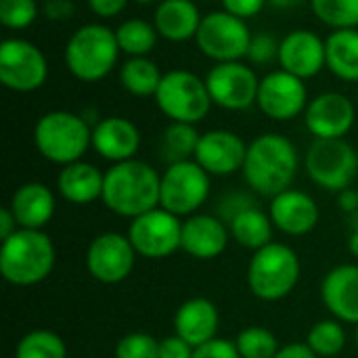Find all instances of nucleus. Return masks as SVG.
I'll return each mask as SVG.
<instances>
[{"label": "nucleus", "mask_w": 358, "mask_h": 358, "mask_svg": "<svg viewBox=\"0 0 358 358\" xmlns=\"http://www.w3.org/2000/svg\"><path fill=\"white\" fill-rule=\"evenodd\" d=\"M325 59L338 80L358 84V29H334L325 38Z\"/></svg>", "instance_id": "nucleus-27"}, {"label": "nucleus", "mask_w": 358, "mask_h": 358, "mask_svg": "<svg viewBox=\"0 0 358 358\" xmlns=\"http://www.w3.org/2000/svg\"><path fill=\"white\" fill-rule=\"evenodd\" d=\"M222 2V10L248 21L256 15L262 13V8L268 4L266 0H220Z\"/></svg>", "instance_id": "nucleus-40"}, {"label": "nucleus", "mask_w": 358, "mask_h": 358, "mask_svg": "<svg viewBox=\"0 0 358 358\" xmlns=\"http://www.w3.org/2000/svg\"><path fill=\"white\" fill-rule=\"evenodd\" d=\"M231 231L227 224L210 214H195L182 222L180 250L197 260L218 258L229 245Z\"/></svg>", "instance_id": "nucleus-21"}, {"label": "nucleus", "mask_w": 358, "mask_h": 358, "mask_svg": "<svg viewBox=\"0 0 358 358\" xmlns=\"http://www.w3.org/2000/svg\"><path fill=\"white\" fill-rule=\"evenodd\" d=\"M193 346H189L176 334L159 340V358H193Z\"/></svg>", "instance_id": "nucleus-41"}, {"label": "nucleus", "mask_w": 358, "mask_h": 358, "mask_svg": "<svg viewBox=\"0 0 358 358\" xmlns=\"http://www.w3.org/2000/svg\"><path fill=\"white\" fill-rule=\"evenodd\" d=\"M201 134L197 132L195 124H182V122H172L164 134H162V143H159V155L162 159L170 166V164H178V162H187L195 157L197 145H199Z\"/></svg>", "instance_id": "nucleus-30"}, {"label": "nucleus", "mask_w": 358, "mask_h": 358, "mask_svg": "<svg viewBox=\"0 0 358 358\" xmlns=\"http://www.w3.org/2000/svg\"><path fill=\"white\" fill-rule=\"evenodd\" d=\"M17 231H19V224H17V220H15L10 208H8V206L2 208V210H0V239L4 241V239H8V237H10L13 233H17Z\"/></svg>", "instance_id": "nucleus-45"}, {"label": "nucleus", "mask_w": 358, "mask_h": 358, "mask_svg": "<svg viewBox=\"0 0 358 358\" xmlns=\"http://www.w3.org/2000/svg\"><path fill=\"white\" fill-rule=\"evenodd\" d=\"M273 220L268 214H264L260 208L252 206L245 208L243 212H239L231 222H229V231L233 235V239L248 250H262L264 245L273 243Z\"/></svg>", "instance_id": "nucleus-28"}, {"label": "nucleus", "mask_w": 358, "mask_h": 358, "mask_svg": "<svg viewBox=\"0 0 358 358\" xmlns=\"http://www.w3.org/2000/svg\"><path fill=\"white\" fill-rule=\"evenodd\" d=\"M357 122L355 103L336 90L310 99L304 111V124L315 138H346Z\"/></svg>", "instance_id": "nucleus-16"}, {"label": "nucleus", "mask_w": 358, "mask_h": 358, "mask_svg": "<svg viewBox=\"0 0 358 358\" xmlns=\"http://www.w3.org/2000/svg\"><path fill=\"white\" fill-rule=\"evenodd\" d=\"M115 38H117L120 50L126 52L128 57H147L155 48L159 34L151 21L132 17L117 25Z\"/></svg>", "instance_id": "nucleus-31"}, {"label": "nucleus", "mask_w": 358, "mask_h": 358, "mask_svg": "<svg viewBox=\"0 0 358 358\" xmlns=\"http://www.w3.org/2000/svg\"><path fill=\"white\" fill-rule=\"evenodd\" d=\"M92 149L107 162L134 159L141 149V130L122 115H109L92 126Z\"/></svg>", "instance_id": "nucleus-19"}, {"label": "nucleus", "mask_w": 358, "mask_h": 358, "mask_svg": "<svg viewBox=\"0 0 358 358\" xmlns=\"http://www.w3.org/2000/svg\"><path fill=\"white\" fill-rule=\"evenodd\" d=\"M268 216L275 229L281 233L289 237H302L315 231L319 224V206L308 193L287 189L273 197Z\"/></svg>", "instance_id": "nucleus-20"}, {"label": "nucleus", "mask_w": 358, "mask_h": 358, "mask_svg": "<svg viewBox=\"0 0 358 358\" xmlns=\"http://www.w3.org/2000/svg\"><path fill=\"white\" fill-rule=\"evenodd\" d=\"M210 189V174L195 159L170 164L162 174L159 208L174 216H191L206 203Z\"/></svg>", "instance_id": "nucleus-10"}, {"label": "nucleus", "mask_w": 358, "mask_h": 358, "mask_svg": "<svg viewBox=\"0 0 358 358\" xmlns=\"http://www.w3.org/2000/svg\"><path fill=\"white\" fill-rule=\"evenodd\" d=\"M348 252L358 258V231H352V235L348 237Z\"/></svg>", "instance_id": "nucleus-48"}, {"label": "nucleus", "mask_w": 358, "mask_h": 358, "mask_svg": "<svg viewBox=\"0 0 358 358\" xmlns=\"http://www.w3.org/2000/svg\"><path fill=\"white\" fill-rule=\"evenodd\" d=\"M252 38L248 21L227 10H212L203 15L195 42L197 48L214 63H231L248 57Z\"/></svg>", "instance_id": "nucleus-9"}, {"label": "nucleus", "mask_w": 358, "mask_h": 358, "mask_svg": "<svg viewBox=\"0 0 358 358\" xmlns=\"http://www.w3.org/2000/svg\"><path fill=\"white\" fill-rule=\"evenodd\" d=\"M313 15L331 29H358V0H308Z\"/></svg>", "instance_id": "nucleus-32"}, {"label": "nucleus", "mask_w": 358, "mask_h": 358, "mask_svg": "<svg viewBox=\"0 0 358 358\" xmlns=\"http://www.w3.org/2000/svg\"><path fill=\"white\" fill-rule=\"evenodd\" d=\"M248 155L245 141L231 130L203 132L195 151V162L212 176H229L243 170Z\"/></svg>", "instance_id": "nucleus-18"}, {"label": "nucleus", "mask_w": 358, "mask_h": 358, "mask_svg": "<svg viewBox=\"0 0 358 358\" xmlns=\"http://www.w3.org/2000/svg\"><path fill=\"white\" fill-rule=\"evenodd\" d=\"M136 256L138 254L132 248L128 235L103 233L90 241L86 252V266L92 279L105 285H113L130 277Z\"/></svg>", "instance_id": "nucleus-15"}, {"label": "nucleus", "mask_w": 358, "mask_h": 358, "mask_svg": "<svg viewBox=\"0 0 358 358\" xmlns=\"http://www.w3.org/2000/svg\"><path fill=\"white\" fill-rule=\"evenodd\" d=\"M300 155L296 145L277 132L260 134L248 145L243 178L252 191L264 197H275L287 189L298 174Z\"/></svg>", "instance_id": "nucleus-1"}, {"label": "nucleus", "mask_w": 358, "mask_h": 358, "mask_svg": "<svg viewBox=\"0 0 358 358\" xmlns=\"http://www.w3.org/2000/svg\"><path fill=\"white\" fill-rule=\"evenodd\" d=\"M355 338H357V346H358V325H357V336H355Z\"/></svg>", "instance_id": "nucleus-50"}, {"label": "nucleus", "mask_w": 358, "mask_h": 358, "mask_svg": "<svg viewBox=\"0 0 358 358\" xmlns=\"http://www.w3.org/2000/svg\"><path fill=\"white\" fill-rule=\"evenodd\" d=\"M308 103V88L304 80L283 69L268 71L260 78L256 105L268 120L292 122L306 111Z\"/></svg>", "instance_id": "nucleus-14"}, {"label": "nucleus", "mask_w": 358, "mask_h": 358, "mask_svg": "<svg viewBox=\"0 0 358 358\" xmlns=\"http://www.w3.org/2000/svg\"><path fill=\"white\" fill-rule=\"evenodd\" d=\"M120 52L115 29L103 23H86L67 40L63 59L76 80L92 84L105 80L115 69Z\"/></svg>", "instance_id": "nucleus-4"}, {"label": "nucleus", "mask_w": 358, "mask_h": 358, "mask_svg": "<svg viewBox=\"0 0 358 358\" xmlns=\"http://www.w3.org/2000/svg\"><path fill=\"white\" fill-rule=\"evenodd\" d=\"M162 174L141 159L113 164L105 172L103 203L109 212L124 218H138L159 208Z\"/></svg>", "instance_id": "nucleus-2"}, {"label": "nucleus", "mask_w": 358, "mask_h": 358, "mask_svg": "<svg viewBox=\"0 0 358 358\" xmlns=\"http://www.w3.org/2000/svg\"><path fill=\"white\" fill-rule=\"evenodd\" d=\"M86 2H88V8L96 17H101V19H113L115 15H120L126 8V4L130 0H86Z\"/></svg>", "instance_id": "nucleus-43"}, {"label": "nucleus", "mask_w": 358, "mask_h": 358, "mask_svg": "<svg viewBox=\"0 0 358 358\" xmlns=\"http://www.w3.org/2000/svg\"><path fill=\"white\" fill-rule=\"evenodd\" d=\"M8 208H10L19 229L42 231L55 216L57 201H55L52 191L46 185L25 182L13 193Z\"/></svg>", "instance_id": "nucleus-24"}, {"label": "nucleus", "mask_w": 358, "mask_h": 358, "mask_svg": "<svg viewBox=\"0 0 358 358\" xmlns=\"http://www.w3.org/2000/svg\"><path fill=\"white\" fill-rule=\"evenodd\" d=\"M73 13H76L73 0H46V2L42 4V15H44L48 21L61 23V21L71 19Z\"/></svg>", "instance_id": "nucleus-42"}, {"label": "nucleus", "mask_w": 358, "mask_h": 358, "mask_svg": "<svg viewBox=\"0 0 358 358\" xmlns=\"http://www.w3.org/2000/svg\"><path fill=\"white\" fill-rule=\"evenodd\" d=\"M115 358H159V340L149 334H128L117 342Z\"/></svg>", "instance_id": "nucleus-37"}, {"label": "nucleus", "mask_w": 358, "mask_h": 358, "mask_svg": "<svg viewBox=\"0 0 358 358\" xmlns=\"http://www.w3.org/2000/svg\"><path fill=\"white\" fill-rule=\"evenodd\" d=\"M105 174L88 164V162H73L61 168L57 176V189L63 199L76 206H88L103 197Z\"/></svg>", "instance_id": "nucleus-26"}, {"label": "nucleus", "mask_w": 358, "mask_h": 358, "mask_svg": "<svg viewBox=\"0 0 358 358\" xmlns=\"http://www.w3.org/2000/svg\"><path fill=\"white\" fill-rule=\"evenodd\" d=\"M34 145L44 159L67 166L80 162L88 147H92V128L84 115L55 109L36 122Z\"/></svg>", "instance_id": "nucleus-5"}, {"label": "nucleus", "mask_w": 358, "mask_h": 358, "mask_svg": "<svg viewBox=\"0 0 358 358\" xmlns=\"http://www.w3.org/2000/svg\"><path fill=\"white\" fill-rule=\"evenodd\" d=\"M323 304L342 323L358 325V266L340 264L331 268L321 285Z\"/></svg>", "instance_id": "nucleus-22"}, {"label": "nucleus", "mask_w": 358, "mask_h": 358, "mask_svg": "<svg viewBox=\"0 0 358 358\" xmlns=\"http://www.w3.org/2000/svg\"><path fill=\"white\" fill-rule=\"evenodd\" d=\"M306 344L319 358H329L340 355L346 346V331L338 319L319 321L308 331Z\"/></svg>", "instance_id": "nucleus-34"}, {"label": "nucleus", "mask_w": 358, "mask_h": 358, "mask_svg": "<svg viewBox=\"0 0 358 358\" xmlns=\"http://www.w3.org/2000/svg\"><path fill=\"white\" fill-rule=\"evenodd\" d=\"M275 358H319L313 348L308 344H302V342H296V344H287L283 348H279L277 357Z\"/></svg>", "instance_id": "nucleus-44"}, {"label": "nucleus", "mask_w": 358, "mask_h": 358, "mask_svg": "<svg viewBox=\"0 0 358 358\" xmlns=\"http://www.w3.org/2000/svg\"><path fill=\"white\" fill-rule=\"evenodd\" d=\"M304 168L317 187L342 193L357 180L358 153L346 138H315L306 151Z\"/></svg>", "instance_id": "nucleus-8"}, {"label": "nucleus", "mask_w": 358, "mask_h": 358, "mask_svg": "<svg viewBox=\"0 0 358 358\" xmlns=\"http://www.w3.org/2000/svg\"><path fill=\"white\" fill-rule=\"evenodd\" d=\"M48 78L44 52L25 38H6L0 44V82L15 92H34Z\"/></svg>", "instance_id": "nucleus-11"}, {"label": "nucleus", "mask_w": 358, "mask_h": 358, "mask_svg": "<svg viewBox=\"0 0 358 358\" xmlns=\"http://www.w3.org/2000/svg\"><path fill=\"white\" fill-rule=\"evenodd\" d=\"M338 203L346 214H355L358 212V191L357 189H346L342 193H338Z\"/></svg>", "instance_id": "nucleus-46"}, {"label": "nucleus", "mask_w": 358, "mask_h": 358, "mask_svg": "<svg viewBox=\"0 0 358 358\" xmlns=\"http://www.w3.org/2000/svg\"><path fill=\"white\" fill-rule=\"evenodd\" d=\"M277 63L279 69L300 80L315 78L327 67L325 40L310 29H294L281 40Z\"/></svg>", "instance_id": "nucleus-17"}, {"label": "nucleus", "mask_w": 358, "mask_h": 358, "mask_svg": "<svg viewBox=\"0 0 358 358\" xmlns=\"http://www.w3.org/2000/svg\"><path fill=\"white\" fill-rule=\"evenodd\" d=\"M266 2L275 8H294V6L302 4L304 0H266Z\"/></svg>", "instance_id": "nucleus-47"}, {"label": "nucleus", "mask_w": 358, "mask_h": 358, "mask_svg": "<svg viewBox=\"0 0 358 358\" xmlns=\"http://www.w3.org/2000/svg\"><path fill=\"white\" fill-rule=\"evenodd\" d=\"M218 308L208 298H191L182 302L174 315V331L189 346L197 348L214 338H218Z\"/></svg>", "instance_id": "nucleus-23"}, {"label": "nucleus", "mask_w": 358, "mask_h": 358, "mask_svg": "<svg viewBox=\"0 0 358 358\" xmlns=\"http://www.w3.org/2000/svg\"><path fill=\"white\" fill-rule=\"evenodd\" d=\"M55 245L44 231L19 229L0 245V275L17 287L44 281L55 268Z\"/></svg>", "instance_id": "nucleus-3"}, {"label": "nucleus", "mask_w": 358, "mask_h": 358, "mask_svg": "<svg viewBox=\"0 0 358 358\" xmlns=\"http://www.w3.org/2000/svg\"><path fill=\"white\" fill-rule=\"evenodd\" d=\"M193 358H241L235 342L224 338H214L193 350Z\"/></svg>", "instance_id": "nucleus-39"}, {"label": "nucleus", "mask_w": 358, "mask_h": 358, "mask_svg": "<svg viewBox=\"0 0 358 358\" xmlns=\"http://www.w3.org/2000/svg\"><path fill=\"white\" fill-rule=\"evenodd\" d=\"M300 279V258L285 243H268L254 252L248 266V285L264 302L283 300L294 292Z\"/></svg>", "instance_id": "nucleus-6"}, {"label": "nucleus", "mask_w": 358, "mask_h": 358, "mask_svg": "<svg viewBox=\"0 0 358 358\" xmlns=\"http://www.w3.org/2000/svg\"><path fill=\"white\" fill-rule=\"evenodd\" d=\"M357 191H358V187H357Z\"/></svg>", "instance_id": "nucleus-51"}, {"label": "nucleus", "mask_w": 358, "mask_h": 358, "mask_svg": "<svg viewBox=\"0 0 358 358\" xmlns=\"http://www.w3.org/2000/svg\"><path fill=\"white\" fill-rule=\"evenodd\" d=\"M206 84L212 96V103L229 111H245L256 105L260 78L252 65L243 61L216 63L208 76Z\"/></svg>", "instance_id": "nucleus-13"}, {"label": "nucleus", "mask_w": 358, "mask_h": 358, "mask_svg": "<svg viewBox=\"0 0 358 358\" xmlns=\"http://www.w3.org/2000/svg\"><path fill=\"white\" fill-rule=\"evenodd\" d=\"M235 346L241 358H275L279 352V342L275 334L258 325H252L239 331Z\"/></svg>", "instance_id": "nucleus-35"}, {"label": "nucleus", "mask_w": 358, "mask_h": 358, "mask_svg": "<svg viewBox=\"0 0 358 358\" xmlns=\"http://www.w3.org/2000/svg\"><path fill=\"white\" fill-rule=\"evenodd\" d=\"M40 15L36 0H0V23L6 29H27Z\"/></svg>", "instance_id": "nucleus-36"}, {"label": "nucleus", "mask_w": 358, "mask_h": 358, "mask_svg": "<svg viewBox=\"0 0 358 358\" xmlns=\"http://www.w3.org/2000/svg\"><path fill=\"white\" fill-rule=\"evenodd\" d=\"M164 73L149 57H128L120 67V82L132 96H155Z\"/></svg>", "instance_id": "nucleus-29"}, {"label": "nucleus", "mask_w": 358, "mask_h": 358, "mask_svg": "<svg viewBox=\"0 0 358 358\" xmlns=\"http://www.w3.org/2000/svg\"><path fill=\"white\" fill-rule=\"evenodd\" d=\"M153 99L170 122L182 124L201 122L214 105L206 78H199L189 69L166 71Z\"/></svg>", "instance_id": "nucleus-7"}, {"label": "nucleus", "mask_w": 358, "mask_h": 358, "mask_svg": "<svg viewBox=\"0 0 358 358\" xmlns=\"http://www.w3.org/2000/svg\"><path fill=\"white\" fill-rule=\"evenodd\" d=\"M128 239L138 256L162 260L180 250L182 222L164 208H155L138 218H132Z\"/></svg>", "instance_id": "nucleus-12"}, {"label": "nucleus", "mask_w": 358, "mask_h": 358, "mask_svg": "<svg viewBox=\"0 0 358 358\" xmlns=\"http://www.w3.org/2000/svg\"><path fill=\"white\" fill-rule=\"evenodd\" d=\"M132 2H136V4H153L157 0H132Z\"/></svg>", "instance_id": "nucleus-49"}, {"label": "nucleus", "mask_w": 358, "mask_h": 358, "mask_svg": "<svg viewBox=\"0 0 358 358\" xmlns=\"http://www.w3.org/2000/svg\"><path fill=\"white\" fill-rule=\"evenodd\" d=\"M15 358H67V346L57 334L48 329H36L21 338Z\"/></svg>", "instance_id": "nucleus-33"}, {"label": "nucleus", "mask_w": 358, "mask_h": 358, "mask_svg": "<svg viewBox=\"0 0 358 358\" xmlns=\"http://www.w3.org/2000/svg\"><path fill=\"white\" fill-rule=\"evenodd\" d=\"M203 15L195 0H159L153 25L159 38L170 42H187L195 40Z\"/></svg>", "instance_id": "nucleus-25"}, {"label": "nucleus", "mask_w": 358, "mask_h": 358, "mask_svg": "<svg viewBox=\"0 0 358 358\" xmlns=\"http://www.w3.org/2000/svg\"><path fill=\"white\" fill-rule=\"evenodd\" d=\"M279 46H281V40H277L273 34H266V31L256 34L252 38V44H250L245 59L254 65L275 63V61H279Z\"/></svg>", "instance_id": "nucleus-38"}]
</instances>
